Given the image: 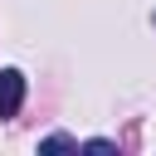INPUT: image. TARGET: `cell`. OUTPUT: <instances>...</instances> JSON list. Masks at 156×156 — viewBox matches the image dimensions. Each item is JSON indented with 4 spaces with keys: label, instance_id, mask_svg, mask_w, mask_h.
Instances as JSON below:
<instances>
[{
    "label": "cell",
    "instance_id": "1",
    "mask_svg": "<svg viewBox=\"0 0 156 156\" xmlns=\"http://www.w3.org/2000/svg\"><path fill=\"white\" fill-rule=\"evenodd\" d=\"M24 102V73L20 68H0V117H15Z\"/></svg>",
    "mask_w": 156,
    "mask_h": 156
},
{
    "label": "cell",
    "instance_id": "2",
    "mask_svg": "<svg viewBox=\"0 0 156 156\" xmlns=\"http://www.w3.org/2000/svg\"><path fill=\"white\" fill-rule=\"evenodd\" d=\"M68 146H78L73 136H44L39 141V151H68Z\"/></svg>",
    "mask_w": 156,
    "mask_h": 156
}]
</instances>
